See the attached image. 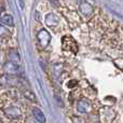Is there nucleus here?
Returning a JSON list of instances; mask_svg holds the SVG:
<instances>
[{
	"label": "nucleus",
	"instance_id": "nucleus-4",
	"mask_svg": "<svg viewBox=\"0 0 123 123\" xmlns=\"http://www.w3.org/2000/svg\"><path fill=\"white\" fill-rule=\"evenodd\" d=\"M6 113L9 118H11V119H17V118L21 117V111H19V109L17 108V107H14V106L6 109Z\"/></svg>",
	"mask_w": 123,
	"mask_h": 123
},
{
	"label": "nucleus",
	"instance_id": "nucleus-1",
	"mask_svg": "<svg viewBox=\"0 0 123 123\" xmlns=\"http://www.w3.org/2000/svg\"><path fill=\"white\" fill-rule=\"evenodd\" d=\"M62 43H63V50L66 52H70L72 54H76L78 52V44L74 41V39H72L71 37L66 36L63 37V40H62Z\"/></svg>",
	"mask_w": 123,
	"mask_h": 123
},
{
	"label": "nucleus",
	"instance_id": "nucleus-2",
	"mask_svg": "<svg viewBox=\"0 0 123 123\" xmlns=\"http://www.w3.org/2000/svg\"><path fill=\"white\" fill-rule=\"evenodd\" d=\"M77 109H78V111L80 113H86V112H89V111H91V105H90V103L87 102V100L82 99L78 103Z\"/></svg>",
	"mask_w": 123,
	"mask_h": 123
},
{
	"label": "nucleus",
	"instance_id": "nucleus-5",
	"mask_svg": "<svg viewBox=\"0 0 123 123\" xmlns=\"http://www.w3.org/2000/svg\"><path fill=\"white\" fill-rule=\"evenodd\" d=\"M4 70H6L8 74H17V72L19 71V67L16 65V64H14L12 62V63H8L6 66H4Z\"/></svg>",
	"mask_w": 123,
	"mask_h": 123
},
{
	"label": "nucleus",
	"instance_id": "nucleus-6",
	"mask_svg": "<svg viewBox=\"0 0 123 123\" xmlns=\"http://www.w3.org/2000/svg\"><path fill=\"white\" fill-rule=\"evenodd\" d=\"M1 21H2V23L6 24V25H9V26L13 25V17L11 16V15H3V16L1 17Z\"/></svg>",
	"mask_w": 123,
	"mask_h": 123
},
{
	"label": "nucleus",
	"instance_id": "nucleus-3",
	"mask_svg": "<svg viewBox=\"0 0 123 123\" xmlns=\"http://www.w3.org/2000/svg\"><path fill=\"white\" fill-rule=\"evenodd\" d=\"M32 116H34L35 120L38 123H45V116L42 112V110L39 108H34L32 109Z\"/></svg>",
	"mask_w": 123,
	"mask_h": 123
}]
</instances>
